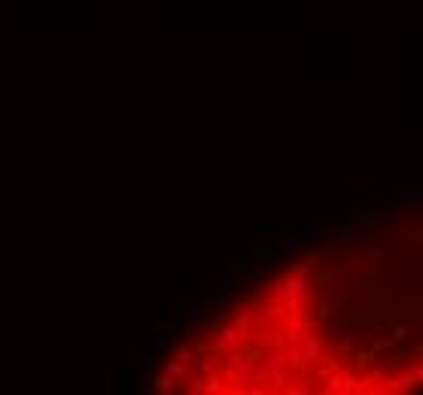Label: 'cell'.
Returning a JSON list of instances; mask_svg holds the SVG:
<instances>
[{"instance_id":"obj_1","label":"cell","mask_w":423,"mask_h":395,"mask_svg":"<svg viewBox=\"0 0 423 395\" xmlns=\"http://www.w3.org/2000/svg\"><path fill=\"white\" fill-rule=\"evenodd\" d=\"M420 377V219L411 213L268 274L165 356L156 389L405 395Z\"/></svg>"}]
</instances>
